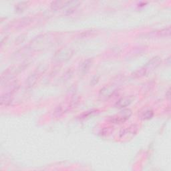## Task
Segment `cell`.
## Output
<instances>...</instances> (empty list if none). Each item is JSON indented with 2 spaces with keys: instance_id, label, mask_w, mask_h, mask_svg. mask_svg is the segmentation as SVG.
<instances>
[{
  "instance_id": "1",
  "label": "cell",
  "mask_w": 171,
  "mask_h": 171,
  "mask_svg": "<svg viewBox=\"0 0 171 171\" xmlns=\"http://www.w3.org/2000/svg\"><path fill=\"white\" fill-rule=\"evenodd\" d=\"M161 62V60L159 57H155L149 61L146 65L141 67L139 70H138L136 72L134 73L135 77H141L144 76L146 74H148L152 71L155 70L156 67L159 66Z\"/></svg>"
},
{
  "instance_id": "2",
  "label": "cell",
  "mask_w": 171,
  "mask_h": 171,
  "mask_svg": "<svg viewBox=\"0 0 171 171\" xmlns=\"http://www.w3.org/2000/svg\"><path fill=\"white\" fill-rule=\"evenodd\" d=\"M131 115V112L129 110H124L120 112L118 114L116 115L115 117L112 118V122H114L115 124H120L122 122H125L130 118Z\"/></svg>"
},
{
  "instance_id": "3",
  "label": "cell",
  "mask_w": 171,
  "mask_h": 171,
  "mask_svg": "<svg viewBox=\"0 0 171 171\" xmlns=\"http://www.w3.org/2000/svg\"><path fill=\"white\" fill-rule=\"evenodd\" d=\"M131 103V100L129 98H124L119 100L118 102L117 103L116 106H117V108H125L127 107Z\"/></svg>"
},
{
  "instance_id": "4",
  "label": "cell",
  "mask_w": 171,
  "mask_h": 171,
  "mask_svg": "<svg viewBox=\"0 0 171 171\" xmlns=\"http://www.w3.org/2000/svg\"><path fill=\"white\" fill-rule=\"evenodd\" d=\"M153 111L151 110H146L141 114V118L143 120H148L153 117Z\"/></svg>"
},
{
  "instance_id": "5",
  "label": "cell",
  "mask_w": 171,
  "mask_h": 171,
  "mask_svg": "<svg viewBox=\"0 0 171 171\" xmlns=\"http://www.w3.org/2000/svg\"><path fill=\"white\" fill-rule=\"evenodd\" d=\"M170 28L168 27L167 28H164L163 30L160 31L159 35L161 36H168L170 35Z\"/></svg>"
}]
</instances>
